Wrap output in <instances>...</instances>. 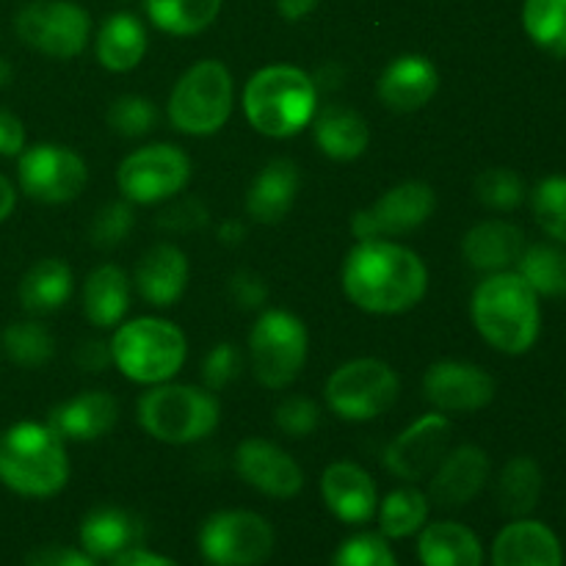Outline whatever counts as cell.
Instances as JSON below:
<instances>
[{
    "label": "cell",
    "instance_id": "obj_10",
    "mask_svg": "<svg viewBox=\"0 0 566 566\" xmlns=\"http://www.w3.org/2000/svg\"><path fill=\"white\" fill-rule=\"evenodd\" d=\"M276 545L265 517L247 509L210 514L199 528V553L208 566H263Z\"/></svg>",
    "mask_w": 566,
    "mask_h": 566
},
{
    "label": "cell",
    "instance_id": "obj_16",
    "mask_svg": "<svg viewBox=\"0 0 566 566\" xmlns=\"http://www.w3.org/2000/svg\"><path fill=\"white\" fill-rule=\"evenodd\" d=\"M495 390V379L481 365L462 363V359H442L423 376L426 401L442 415L479 412L490 407Z\"/></svg>",
    "mask_w": 566,
    "mask_h": 566
},
{
    "label": "cell",
    "instance_id": "obj_19",
    "mask_svg": "<svg viewBox=\"0 0 566 566\" xmlns=\"http://www.w3.org/2000/svg\"><path fill=\"white\" fill-rule=\"evenodd\" d=\"M321 497L346 525H368L379 506L376 481L357 462H332L321 475Z\"/></svg>",
    "mask_w": 566,
    "mask_h": 566
},
{
    "label": "cell",
    "instance_id": "obj_37",
    "mask_svg": "<svg viewBox=\"0 0 566 566\" xmlns=\"http://www.w3.org/2000/svg\"><path fill=\"white\" fill-rule=\"evenodd\" d=\"M6 357L20 368H42L53 359L55 340L50 329L39 321H14L0 335Z\"/></svg>",
    "mask_w": 566,
    "mask_h": 566
},
{
    "label": "cell",
    "instance_id": "obj_34",
    "mask_svg": "<svg viewBox=\"0 0 566 566\" xmlns=\"http://www.w3.org/2000/svg\"><path fill=\"white\" fill-rule=\"evenodd\" d=\"M520 276L531 285L536 296H566V247L564 243H531L523 249L517 265Z\"/></svg>",
    "mask_w": 566,
    "mask_h": 566
},
{
    "label": "cell",
    "instance_id": "obj_41",
    "mask_svg": "<svg viewBox=\"0 0 566 566\" xmlns=\"http://www.w3.org/2000/svg\"><path fill=\"white\" fill-rule=\"evenodd\" d=\"M332 566H401L398 564L396 551L390 542L381 534H370V531H359V534L348 536L340 542L335 551Z\"/></svg>",
    "mask_w": 566,
    "mask_h": 566
},
{
    "label": "cell",
    "instance_id": "obj_18",
    "mask_svg": "<svg viewBox=\"0 0 566 566\" xmlns=\"http://www.w3.org/2000/svg\"><path fill=\"white\" fill-rule=\"evenodd\" d=\"M490 457L479 446H459L446 453L429 475V501L440 509H462L481 495L490 481Z\"/></svg>",
    "mask_w": 566,
    "mask_h": 566
},
{
    "label": "cell",
    "instance_id": "obj_5",
    "mask_svg": "<svg viewBox=\"0 0 566 566\" xmlns=\"http://www.w3.org/2000/svg\"><path fill=\"white\" fill-rule=\"evenodd\" d=\"M108 343L116 370L136 385H164L186 365V335L166 318L122 321Z\"/></svg>",
    "mask_w": 566,
    "mask_h": 566
},
{
    "label": "cell",
    "instance_id": "obj_11",
    "mask_svg": "<svg viewBox=\"0 0 566 566\" xmlns=\"http://www.w3.org/2000/svg\"><path fill=\"white\" fill-rule=\"evenodd\" d=\"M191 158L177 144H147L127 155L116 169L119 193L133 205L175 199L191 180Z\"/></svg>",
    "mask_w": 566,
    "mask_h": 566
},
{
    "label": "cell",
    "instance_id": "obj_50",
    "mask_svg": "<svg viewBox=\"0 0 566 566\" xmlns=\"http://www.w3.org/2000/svg\"><path fill=\"white\" fill-rule=\"evenodd\" d=\"M108 566H180L175 558L164 556V553L147 551V547H133V551L122 553L116 556L114 562H108Z\"/></svg>",
    "mask_w": 566,
    "mask_h": 566
},
{
    "label": "cell",
    "instance_id": "obj_15",
    "mask_svg": "<svg viewBox=\"0 0 566 566\" xmlns=\"http://www.w3.org/2000/svg\"><path fill=\"white\" fill-rule=\"evenodd\" d=\"M453 440V423L448 415L431 412L415 420L412 426L401 431L396 440L387 446L385 451V468L390 470L396 479L415 484V481L429 479L437 470V464L446 459L451 451Z\"/></svg>",
    "mask_w": 566,
    "mask_h": 566
},
{
    "label": "cell",
    "instance_id": "obj_46",
    "mask_svg": "<svg viewBox=\"0 0 566 566\" xmlns=\"http://www.w3.org/2000/svg\"><path fill=\"white\" fill-rule=\"evenodd\" d=\"M230 298L235 302V307L241 310H263L269 302V285H265L263 276L252 274V271H238L230 280Z\"/></svg>",
    "mask_w": 566,
    "mask_h": 566
},
{
    "label": "cell",
    "instance_id": "obj_27",
    "mask_svg": "<svg viewBox=\"0 0 566 566\" xmlns=\"http://www.w3.org/2000/svg\"><path fill=\"white\" fill-rule=\"evenodd\" d=\"M310 125H313V138L318 149L332 160H357L370 144L368 122L352 105H318Z\"/></svg>",
    "mask_w": 566,
    "mask_h": 566
},
{
    "label": "cell",
    "instance_id": "obj_55",
    "mask_svg": "<svg viewBox=\"0 0 566 566\" xmlns=\"http://www.w3.org/2000/svg\"><path fill=\"white\" fill-rule=\"evenodd\" d=\"M11 77H14V70H11V64L9 61L3 59V55H0V88H6L11 83Z\"/></svg>",
    "mask_w": 566,
    "mask_h": 566
},
{
    "label": "cell",
    "instance_id": "obj_25",
    "mask_svg": "<svg viewBox=\"0 0 566 566\" xmlns=\"http://www.w3.org/2000/svg\"><path fill=\"white\" fill-rule=\"evenodd\" d=\"M525 247H528L525 232L517 224L490 219L470 227L468 235L462 238V258L479 274H501V271H514Z\"/></svg>",
    "mask_w": 566,
    "mask_h": 566
},
{
    "label": "cell",
    "instance_id": "obj_20",
    "mask_svg": "<svg viewBox=\"0 0 566 566\" xmlns=\"http://www.w3.org/2000/svg\"><path fill=\"white\" fill-rule=\"evenodd\" d=\"M492 566H564L562 539L539 520H512L492 542Z\"/></svg>",
    "mask_w": 566,
    "mask_h": 566
},
{
    "label": "cell",
    "instance_id": "obj_2",
    "mask_svg": "<svg viewBox=\"0 0 566 566\" xmlns=\"http://www.w3.org/2000/svg\"><path fill=\"white\" fill-rule=\"evenodd\" d=\"M470 315L479 335L509 357L528 354L539 340V296L517 271L486 274L470 298Z\"/></svg>",
    "mask_w": 566,
    "mask_h": 566
},
{
    "label": "cell",
    "instance_id": "obj_30",
    "mask_svg": "<svg viewBox=\"0 0 566 566\" xmlns=\"http://www.w3.org/2000/svg\"><path fill=\"white\" fill-rule=\"evenodd\" d=\"M130 310V280L114 263L97 265L83 285V313L97 329H116Z\"/></svg>",
    "mask_w": 566,
    "mask_h": 566
},
{
    "label": "cell",
    "instance_id": "obj_35",
    "mask_svg": "<svg viewBox=\"0 0 566 566\" xmlns=\"http://www.w3.org/2000/svg\"><path fill=\"white\" fill-rule=\"evenodd\" d=\"M224 0H144L149 22L171 36H193L210 28Z\"/></svg>",
    "mask_w": 566,
    "mask_h": 566
},
{
    "label": "cell",
    "instance_id": "obj_47",
    "mask_svg": "<svg viewBox=\"0 0 566 566\" xmlns=\"http://www.w3.org/2000/svg\"><path fill=\"white\" fill-rule=\"evenodd\" d=\"M25 566H99V562H94L81 547L42 545L28 556Z\"/></svg>",
    "mask_w": 566,
    "mask_h": 566
},
{
    "label": "cell",
    "instance_id": "obj_29",
    "mask_svg": "<svg viewBox=\"0 0 566 566\" xmlns=\"http://www.w3.org/2000/svg\"><path fill=\"white\" fill-rule=\"evenodd\" d=\"M149 48L147 28L130 11H116L99 25L94 39L97 61L111 72H130L144 61Z\"/></svg>",
    "mask_w": 566,
    "mask_h": 566
},
{
    "label": "cell",
    "instance_id": "obj_6",
    "mask_svg": "<svg viewBox=\"0 0 566 566\" xmlns=\"http://www.w3.org/2000/svg\"><path fill=\"white\" fill-rule=\"evenodd\" d=\"M138 423L166 446H191L216 431L221 407L208 387L193 385H153L138 398Z\"/></svg>",
    "mask_w": 566,
    "mask_h": 566
},
{
    "label": "cell",
    "instance_id": "obj_43",
    "mask_svg": "<svg viewBox=\"0 0 566 566\" xmlns=\"http://www.w3.org/2000/svg\"><path fill=\"white\" fill-rule=\"evenodd\" d=\"M274 426L282 434L293 437V440H302L310 437L321 426V409L313 398L304 396H291L276 407L274 412Z\"/></svg>",
    "mask_w": 566,
    "mask_h": 566
},
{
    "label": "cell",
    "instance_id": "obj_13",
    "mask_svg": "<svg viewBox=\"0 0 566 566\" xmlns=\"http://www.w3.org/2000/svg\"><path fill=\"white\" fill-rule=\"evenodd\" d=\"M20 191L42 205H64L83 193L88 182L86 160L64 144H33L17 160Z\"/></svg>",
    "mask_w": 566,
    "mask_h": 566
},
{
    "label": "cell",
    "instance_id": "obj_8",
    "mask_svg": "<svg viewBox=\"0 0 566 566\" xmlns=\"http://www.w3.org/2000/svg\"><path fill=\"white\" fill-rule=\"evenodd\" d=\"M310 335L302 318L287 310H263L249 332L254 379L269 390H285L307 365Z\"/></svg>",
    "mask_w": 566,
    "mask_h": 566
},
{
    "label": "cell",
    "instance_id": "obj_7",
    "mask_svg": "<svg viewBox=\"0 0 566 566\" xmlns=\"http://www.w3.org/2000/svg\"><path fill=\"white\" fill-rule=\"evenodd\" d=\"M235 105V83L221 61L188 66L169 94V119L186 136H213L227 125Z\"/></svg>",
    "mask_w": 566,
    "mask_h": 566
},
{
    "label": "cell",
    "instance_id": "obj_12",
    "mask_svg": "<svg viewBox=\"0 0 566 566\" xmlns=\"http://www.w3.org/2000/svg\"><path fill=\"white\" fill-rule=\"evenodd\" d=\"M14 31L36 53L75 59L92 36V17L72 0H31L17 11Z\"/></svg>",
    "mask_w": 566,
    "mask_h": 566
},
{
    "label": "cell",
    "instance_id": "obj_32",
    "mask_svg": "<svg viewBox=\"0 0 566 566\" xmlns=\"http://www.w3.org/2000/svg\"><path fill=\"white\" fill-rule=\"evenodd\" d=\"M542 490H545V475L539 462L534 457H512L497 475V509L509 520L531 517V512L539 506Z\"/></svg>",
    "mask_w": 566,
    "mask_h": 566
},
{
    "label": "cell",
    "instance_id": "obj_53",
    "mask_svg": "<svg viewBox=\"0 0 566 566\" xmlns=\"http://www.w3.org/2000/svg\"><path fill=\"white\" fill-rule=\"evenodd\" d=\"M313 81H315V88H318V94L321 92H335V88L340 86V81H343V70L337 64H326L324 70L318 72V75H313Z\"/></svg>",
    "mask_w": 566,
    "mask_h": 566
},
{
    "label": "cell",
    "instance_id": "obj_48",
    "mask_svg": "<svg viewBox=\"0 0 566 566\" xmlns=\"http://www.w3.org/2000/svg\"><path fill=\"white\" fill-rule=\"evenodd\" d=\"M75 365L83 374H103L108 365H114V359H111V343L97 340V337L83 340L75 348Z\"/></svg>",
    "mask_w": 566,
    "mask_h": 566
},
{
    "label": "cell",
    "instance_id": "obj_36",
    "mask_svg": "<svg viewBox=\"0 0 566 566\" xmlns=\"http://www.w3.org/2000/svg\"><path fill=\"white\" fill-rule=\"evenodd\" d=\"M523 28L553 59H566V0H525Z\"/></svg>",
    "mask_w": 566,
    "mask_h": 566
},
{
    "label": "cell",
    "instance_id": "obj_28",
    "mask_svg": "<svg viewBox=\"0 0 566 566\" xmlns=\"http://www.w3.org/2000/svg\"><path fill=\"white\" fill-rule=\"evenodd\" d=\"M420 566H484L479 534L457 520L426 523L418 534Z\"/></svg>",
    "mask_w": 566,
    "mask_h": 566
},
{
    "label": "cell",
    "instance_id": "obj_51",
    "mask_svg": "<svg viewBox=\"0 0 566 566\" xmlns=\"http://www.w3.org/2000/svg\"><path fill=\"white\" fill-rule=\"evenodd\" d=\"M318 3L321 0H276V11H280L282 20L298 22L307 14H313Z\"/></svg>",
    "mask_w": 566,
    "mask_h": 566
},
{
    "label": "cell",
    "instance_id": "obj_49",
    "mask_svg": "<svg viewBox=\"0 0 566 566\" xmlns=\"http://www.w3.org/2000/svg\"><path fill=\"white\" fill-rule=\"evenodd\" d=\"M25 149V125L17 114L0 108V158H20Z\"/></svg>",
    "mask_w": 566,
    "mask_h": 566
},
{
    "label": "cell",
    "instance_id": "obj_21",
    "mask_svg": "<svg viewBox=\"0 0 566 566\" xmlns=\"http://www.w3.org/2000/svg\"><path fill=\"white\" fill-rule=\"evenodd\" d=\"M144 534L147 528L138 514L122 506H97L81 520L77 542H81V551L88 553L94 562L108 564L122 553L142 547Z\"/></svg>",
    "mask_w": 566,
    "mask_h": 566
},
{
    "label": "cell",
    "instance_id": "obj_33",
    "mask_svg": "<svg viewBox=\"0 0 566 566\" xmlns=\"http://www.w3.org/2000/svg\"><path fill=\"white\" fill-rule=\"evenodd\" d=\"M431 514V501L426 492H420L418 486L407 484L392 490L390 495H385L376 506V520H379V534L387 542L409 539V536L420 534L423 525L429 523Z\"/></svg>",
    "mask_w": 566,
    "mask_h": 566
},
{
    "label": "cell",
    "instance_id": "obj_1",
    "mask_svg": "<svg viewBox=\"0 0 566 566\" xmlns=\"http://www.w3.org/2000/svg\"><path fill=\"white\" fill-rule=\"evenodd\" d=\"M343 293L370 315H401L429 291V271L418 252L396 241H357L340 271Z\"/></svg>",
    "mask_w": 566,
    "mask_h": 566
},
{
    "label": "cell",
    "instance_id": "obj_31",
    "mask_svg": "<svg viewBox=\"0 0 566 566\" xmlns=\"http://www.w3.org/2000/svg\"><path fill=\"white\" fill-rule=\"evenodd\" d=\"M20 304L31 315H50L72 296V269L59 258H44L25 271L20 282Z\"/></svg>",
    "mask_w": 566,
    "mask_h": 566
},
{
    "label": "cell",
    "instance_id": "obj_54",
    "mask_svg": "<svg viewBox=\"0 0 566 566\" xmlns=\"http://www.w3.org/2000/svg\"><path fill=\"white\" fill-rule=\"evenodd\" d=\"M243 235H247V230H243V224H238L235 219L227 221V224H221V241L224 243H241Z\"/></svg>",
    "mask_w": 566,
    "mask_h": 566
},
{
    "label": "cell",
    "instance_id": "obj_14",
    "mask_svg": "<svg viewBox=\"0 0 566 566\" xmlns=\"http://www.w3.org/2000/svg\"><path fill=\"white\" fill-rule=\"evenodd\" d=\"M437 208V193L429 182L407 180L381 193L370 208L359 210L352 219V232L357 241H390L409 235L431 219Z\"/></svg>",
    "mask_w": 566,
    "mask_h": 566
},
{
    "label": "cell",
    "instance_id": "obj_40",
    "mask_svg": "<svg viewBox=\"0 0 566 566\" xmlns=\"http://www.w3.org/2000/svg\"><path fill=\"white\" fill-rule=\"evenodd\" d=\"M108 125L122 138H144L158 127V108L147 97L122 94V97L111 103Z\"/></svg>",
    "mask_w": 566,
    "mask_h": 566
},
{
    "label": "cell",
    "instance_id": "obj_39",
    "mask_svg": "<svg viewBox=\"0 0 566 566\" xmlns=\"http://www.w3.org/2000/svg\"><path fill=\"white\" fill-rule=\"evenodd\" d=\"M475 199L484 208L497 210V213H509L517 210L520 205L528 199V186L520 177V171L509 169V166H492V169L481 171L475 177Z\"/></svg>",
    "mask_w": 566,
    "mask_h": 566
},
{
    "label": "cell",
    "instance_id": "obj_45",
    "mask_svg": "<svg viewBox=\"0 0 566 566\" xmlns=\"http://www.w3.org/2000/svg\"><path fill=\"white\" fill-rule=\"evenodd\" d=\"M205 224H208V208L197 197L180 199L158 216V227L166 232H193L202 230Z\"/></svg>",
    "mask_w": 566,
    "mask_h": 566
},
{
    "label": "cell",
    "instance_id": "obj_42",
    "mask_svg": "<svg viewBox=\"0 0 566 566\" xmlns=\"http://www.w3.org/2000/svg\"><path fill=\"white\" fill-rule=\"evenodd\" d=\"M136 227V210L133 202L119 199V202H108L94 213L92 227H88V238L97 249H116L125 243Z\"/></svg>",
    "mask_w": 566,
    "mask_h": 566
},
{
    "label": "cell",
    "instance_id": "obj_23",
    "mask_svg": "<svg viewBox=\"0 0 566 566\" xmlns=\"http://www.w3.org/2000/svg\"><path fill=\"white\" fill-rule=\"evenodd\" d=\"M119 420V401L108 390H88L50 409L48 426L61 440L94 442L108 434Z\"/></svg>",
    "mask_w": 566,
    "mask_h": 566
},
{
    "label": "cell",
    "instance_id": "obj_26",
    "mask_svg": "<svg viewBox=\"0 0 566 566\" xmlns=\"http://www.w3.org/2000/svg\"><path fill=\"white\" fill-rule=\"evenodd\" d=\"M302 188V171L291 158H274L258 171L247 191V213L260 224H280Z\"/></svg>",
    "mask_w": 566,
    "mask_h": 566
},
{
    "label": "cell",
    "instance_id": "obj_3",
    "mask_svg": "<svg viewBox=\"0 0 566 566\" xmlns=\"http://www.w3.org/2000/svg\"><path fill=\"white\" fill-rule=\"evenodd\" d=\"M70 481L66 442L48 423L9 426L0 434V484L22 497H53Z\"/></svg>",
    "mask_w": 566,
    "mask_h": 566
},
{
    "label": "cell",
    "instance_id": "obj_44",
    "mask_svg": "<svg viewBox=\"0 0 566 566\" xmlns=\"http://www.w3.org/2000/svg\"><path fill=\"white\" fill-rule=\"evenodd\" d=\"M243 357L232 343H219L208 352L202 363V381L210 392H219L230 387L241 376Z\"/></svg>",
    "mask_w": 566,
    "mask_h": 566
},
{
    "label": "cell",
    "instance_id": "obj_9",
    "mask_svg": "<svg viewBox=\"0 0 566 566\" xmlns=\"http://www.w3.org/2000/svg\"><path fill=\"white\" fill-rule=\"evenodd\" d=\"M324 392L326 403L337 418L348 423H365L396 407L401 396V379L392 365L374 357H359L332 370Z\"/></svg>",
    "mask_w": 566,
    "mask_h": 566
},
{
    "label": "cell",
    "instance_id": "obj_22",
    "mask_svg": "<svg viewBox=\"0 0 566 566\" xmlns=\"http://www.w3.org/2000/svg\"><path fill=\"white\" fill-rule=\"evenodd\" d=\"M437 88H440V72L426 55L418 53L398 55L385 66L379 83H376L381 105L398 111V114H412V111L429 105Z\"/></svg>",
    "mask_w": 566,
    "mask_h": 566
},
{
    "label": "cell",
    "instance_id": "obj_24",
    "mask_svg": "<svg viewBox=\"0 0 566 566\" xmlns=\"http://www.w3.org/2000/svg\"><path fill=\"white\" fill-rule=\"evenodd\" d=\"M188 274H191V269H188V258L180 247L155 243L138 260L133 282H136L144 302L164 310L180 302L188 287Z\"/></svg>",
    "mask_w": 566,
    "mask_h": 566
},
{
    "label": "cell",
    "instance_id": "obj_4",
    "mask_svg": "<svg viewBox=\"0 0 566 566\" xmlns=\"http://www.w3.org/2000/svg\"><path fill=\"white\" fill-rule=\"evenodd\" d=\"M318 88L310 72L293 64H271L254 72L243 86V114L269 138H291L313 122Z\"/></svg>",
    "mask_w": 566,
    "mask_h": 566
},
{
    "label": "cell",
    "instance_id": "obj_52",
    "mask_svg": "<svg viewBox=\"0 0 566 566\" xmlns=\"http://www.w3.org/2000/svg\"><path fill=\"white\" fill-rule=\"evenodd\" d=\"M14 205H17L14 182H11L6 175H0V224L14 213Z\"/></svg>",
    "mask_w": 566,
    "mask_h": 566
},
{
    "label": "cell",
    "instance_id": "obj_38",
    "mask_svg": "<svg viewBox=\"0 0 566 566\" xmlns=\"http://www.w3.org/2000/svg\"><path fill=\"white\" fill-rule=\"evenodd\" d=\"M531 210L551 241L564 243L566 247V175H551L542 177L528 193Z\"/></svg>",
    "mask_w": 566,
    "mask_h": 566
},
{
    "label": "cell",
    "instance_id": "obj_17",
    "mask_svg": "<svg viewBox=\"0 0 566 566\" xmlns=\"http://www.w3.org/2000/svg\"><path fill=\"white\" fill-rule=\"evenodd\" d=\"M235 470L252 490L276 501H291L304 490V470L296 459L263 437H249L238 446Z\"/></svg>",
    "mask_w": 566,
    "mask_h": 566
}]
</instances>
